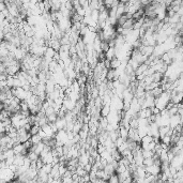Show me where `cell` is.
I'll return each instance as SVG.
<instances>
[{
    "mask_svg": "<svg viewBox=\"0 0 183 183\" xmlns=\"http://www.w3.org/2000/svg\"><path fill=\"white\" fill-rule=\"evenodd\" d=\"M171 102L170 92H164L163 94L155 99V107H158L161 111L165 110L167 105Z\"/></svg>",
    "mask_w": 183,
    "mask_h": 183,
    "instance_id": "6da1fadb",
    "label": "cell"
},
{
    "mask_svg": "<svg viewBox=\"0 0 183 183\" xmlns=\"http://www.w3.org/2000/svg\"><path fill=\"white\" fill-rule=\"evenodd\" d=\"M170 166L176 168L177 170H181L183 169V156L182 155H176L174 158V159L170 162Z\"/></svg>",
    "mask_w": 183,
    "mask_h": 183,
    "instance_id": "7a4b0ae2",
    "label": "cell"
},
{
    "mask_svg": "<svg viewBox=\"0 0 183 183\" xmlns=\"http://www.w3.org/2000/svg\"><path fill=\"white\" fill-rule=\"evenodd\" d=\"M77 104L75 102H73L69 96H64V101H63V107H65L67 111H73L74 108L76 107Z\"/></svg>",
    "mask_w": 183,
    "mask_h": 183,
    "instance_id": "3957f363",
    "label": "cell"
},
{
    "mask_svg": "<svg viewBox=\"0 0 183 183\" xmlns=\"http://www.w3.org/2000/svg\"><path fill=\"white\" fill-rule=\"evenodd\" d=\"M146 169H147L148 175H151V176H159L162 172L161 166L155 165V164H153V165H151L149 167H146Z\"/></svg>",
    "mask_w": 183,
    "mask_h": 183,
    "instance_id": "277c9868",
    "label": "cell"
},
{
    "mask_svg": "<svg viewBox=\"0 0 183 183\" xmlns=\"http://www.w3.org/2000/svg\"><path fill=\"white\" fill-rule=\"evenodd\" d=\"M90 154H89V152L87 151L86 153H83L82 154V155L78 158V161H79V166H83V167H85L87 164L90 163Z\"/></svg>",
    "mask_w": 183,
    "mask_h": 183,
    "instance_id": "5b68a950",
    "label": "cell"
},
{
    "mask_svg": "<svg viewBox=\"0 0 183 183\" xmlns=\"http://www.w3.org/2000/svg\"><path fill=\"white\" fill-rule=\"evenodd\" d=\"M182 124L181 123V117L179 115H176V116H171L170 117V127L171 130H175L178 125Z\"/></svg>",
    "mask_w": 183,
    "mask_h": 183,
    "instance_id": "8992f818",
    "label": "cell"
},
{
    "mask_svg": "<svg viewBox=\"0 0 183 183\" xmlns=\"http://www.w3.org/2000/svg\"><path fill=\"white\" fill-rule=\"evenodd\" d=\"M152 142H154V138L152 137V136L147 135V136H145V137H143L142 138V143H140L142 149H145L148 145H150V143H152Z\"/></svg>",
    "mask_w": 183,
    "mask_h": 183,
    "instance_id": "52a82bcc",
    "label": "cell"
},
{
    "mask_svg": "<svg viewBox=\"0 0 183 183\" xmlns=\"http://www.w3.org/2000/svg\"><path fill=\"white\" fill-rule=\"evenodd\" d=\"M118 131H119V136H120V137L123 138L124 140L129 139V132H130V130H127L126 127H124V126H122V125H120Z\"/></svg>",
    "mask_w": 183,
    "mask_h": 183,
    "instance_id": "ba28073f",
    "label": "cell"
},
{
    "mask_svg": "<svg viewBox=\"0 0 183 183\" xmlns=\"http://www.w3.org/2000/svg\"><path fill=\"white\" fill-rule=\"evenodd\" d=\"M67 120L64 118H58L57 119V121L55 122V124H56L57 129L58 131H61V130H65V127H67Z\"/></svg>",
    "mask_w": 183,
    "mask_h": 183,
    "instance_id": "9c48e42d",
    "label": "cell"
},
{
    "mask_svg": "<svg viewBox=\"0 0 183 183\" xmlns=\"http://www.w3.org/2000/svg\"><path fill=\"white\" fill-rule=\"evenodd\" d=\"M111 111V108H110V105H103V107L101 108V116L103 118H107L109 116Z\"/></svg>",
    "mask_w": 183,
    "mask_h": 183,
    "instance_id": "30bf717a",
    "label": "cell"
},
{
    "mask_svg": "<svg viewBox=\"0 0 183 183\" xmlns=\"http://www.w3.org/2000/svg\"><path fill=\"white\" fill-rule=\"evenodd\" d=\"M149 69V65L143 63V64H140L139 67L137 69V71L135 72L136 76H139V75H143V74H146V72H147V70Z\"/></svg>",
    "mask_w": 183,
    "mask_h": 183,
    "instance_id": "8fae6325",
    "label": "cell"
},
{
    "mask_svg": "<svg viewBox=\"0 0 183 183\" xmlns=\"http://www.w3.org/2000/svg\"><path fill=\"white\" fill-rule=\"evenodd\" d=\"M171 127L170 126H162L159 127V139H162V138H164L166 135L169 134V132H170Z\"/></svg>",
    "mask_w": 183,
    "mask_h": 183,
    "instance_id": "7c38bea8",
    "label": "cell"
},
{
    "mask_svg": "<svg viewBox=\"0 0 183 183\" xmlns=\"http://www.w3.org/2000/svg\"><path fill=\"white\" fill-rule=\"evenodd\" d=\"M121 64H122V61L116 57V58H114V59H112L111 61H110V69H112V70H117V69H119V67H121Z\"/></svg>",
    "mask_w": 183,
    "mask_h": 183,
    "instance_id": "4fadbf2b",
    "label": "cell"
},
{
    "mask_svg": "<svg viewBox=\"0 0 183 183\" xmlns=\"http://www.w3.org/2000/svg\"><path fill=\"white\" fill-rule=\"evenodd\" d=\"M105 56H106V60H109V61H111V60L114 59V58H116V48L110 47V48H109V51L105 54Z\"/></svg>",
    "mask_w": 183,
    "mask_h": 183,
    "instance_id": "5bb4252c",
    "label": "cell"
},
{
    "mask_svg": "<svg viewBox=\"0 0 183 183\" xmlns=\"http://www.w3.org/2000/svg\"><path fill=\"white\" fill-rule=\"evenodd\" d=\"M104 171H105L108 176H112V175H115V172H116V168L112 166V164H107V166L104 168Z\"/></svg>",
    "mask_w": 183,
    "mask_h": 183,
    "instance_id": "9a60e30c",
    "label": "cell"
},
{
    "mask_svg": "<svg viewBox=\"0 0 183 183\" xmlns=\"http://www.w3.org/2000/svg\"><path fill=\"white\" fill-rule=\"evenodd\" d=\"M30 140H31V143H32L33 145H38V143H42V142H43V139H42V138H41V136L39 135V134L31 136Z\"/></svg>",
    "mask_w": 183,
    "mask_h": 183,
    "instance_id": "2e32d148",
    "label": "cell"
},
{
    "mask_svg": "<svg viewBox=\"0 0 183 183\" xmlns=\"http://www.w3.org/2000/svg\"><path fill=\"white\" fill-rule=\"evenodd\" d=\"M91 18H92L93 22L99 23V18H100V11L99 10H93L91 13Z\"/></svg>",
    "mask_w": 183,
    "mask_h": 183,
    "instance_id": "e0dca14e",
    "label": "cell"
},
{
    "mask_svg": "<svg viewBox=\"0 0 183 183\" xmlns=\"http://www.w3.org/2000/svg\"><path fill=\"white\" fill-rule=\"evenodd\" d=\"M76 174H77L80 178H82V177L87 176L88 172L85 170V168H83V166H78V167H77V170H76Z\"/></svg>",
    "mask_w": 183,
    "mask_h": 183,
    "instance_id": "ac0fdd59",
    "label": "cell"
},
{
    "mask_svg": "<svg viewBox=\"0 0 183 183\" xmlns=\"http://www.w3.org/2000/svg\"><path fill=\"white\" fill-rule=\"evenodd\" d=\"M130 127L134 130L138 129V118H132L130 120Z\"/></svg>",
    "mask_w": 183,
    "mask_h": 183,
    "instance_id": "d6986e66",
    "label": "cell"
},
{
    "mask_svg": "<svg viewBox=\"0 0 183 183\" xmlns=\"http://www.w3.org/2000/svg\"><path fill=\"white\" fill-rule=\"evenodd\" d=\"M129 64L131 65V67H132V69L134 70L135 72L137 71V69L139 67V65H140V64L138 63V62L136 61V60H134V59H130V60H129Z\"/></svg>",
    "mask_w": 183,
    "mask_h": 183,
    "instance_id": "ffe728a7",
    "label": "cell"
},
{
    "mask_svg": "<svg viewBox=\"0 0 183 183\" xmlns=\"http://www.w3.org/2000/svg\"><path fill=\"white\" fill-rule=\"evenodd\" d=\"M41 131V126L40 125H38V124H35V125H32V127H31V131H30V134L31 135H36V134H39V132Z\"/></svg>",
    "mask_w": 183,
    "mask_h": 183,
    "instance_id": "44dd1931",
    "label": "cell"
},
{
    "mask_svg": "<svg viewBox=\"0 0 183 183\" xmlns=\"http://www.w3.org/2000/svg\"><path fill=\"white\" fill-rule=\"evenodd\" d=\"M102 51H103L104 54H106L107 51H109V48H110V46H109V43L107 41H102Z\"/></svg>",
    "mask_w": 183,
    "mask_h": 183,
    "instance_id": "7402d4cb",
    "label": "cell"
},
{
    "mask_svg": "<svg viewBox=\"0 0 183 183\" xmlns=\"http://www.w3.org/2000/svg\"><path fill=\"white\" fill-rule=\"evenodd\" d=\"M154 162H155V159H154V158H151V159H146L145 161H143V166H145V167H149V166L153 165Z\"/></svg>",
    "mask_w": 183,
    "mask_h": 183,
    "instance_id": "603a6c76",
    "label": "cell"
},
{
    "mask_svg": "<svg viewBox=\"0 0 183 183\" xmlns=\"http://www.w3.org/2000/svg\"><path fill=\"white\" fill-rule=\"evenodd\" d=\"M107 182L108 183H120L118 175L115 174V175H112V176H110V178H109V180Z\"/></svg>",
    "mask_w": 183,
    "mask_h": 183,
    "instance_id": "cb8c5ba5",
    "label": "cell"
},
{
    "mask_svg": "<svg viewBox=\"0 0 183 183\" xmlns=\"http://www.w3.org/2000/svg\"><path fill=\"white\" fill-rule=\"evenodd\" d=\"M51 169H53V165H51V164H44V166H43V168H42V170L45 171L46 174L51 175Z\"/></svg>",
    "mask_w": 183,
    "mask_h": 183,
    "instance_id": "d4e9b609",
    "label": "cell"
},
{
    "mask_svg": "<svg viewBox=\"0 0 183 183\" xmlns=\"http://www.w3.org/2000/svg\"><path fill=\"white\" fill-rule=\"evenodd\" d=\"M96 150H98L99 154H102V153L104 152V151L106 150V147L104 145H102V143H100V145H99V147L96 148Z\"/></svg>",
    "mask_w": 183,
    "mask_h": 183,
    "instance_id": "484cf974",
    "label": "cell"
},
{
    "mask_svg": "<svg viewBox=\"0 0 183 183\" xmlns=\"http://www.w3.org/2000/svg\"><path fill=\"white\" fill-rule=\"evenodd\" d=\"M179 155H182L183 156V147H182V149L180 150V152H179Z\"/></svg>",
    "mask_w": 183,
    "mask_h": 183,
    "instance_id": "4316f807",
    "label": "cell"
},
{
    "mask_svg": "<svg viewBox=\"0 0 183 183\" xmlns=\"http://www.w3.org/2000/svg\"><path fill=\"white\" fill-rule=\"evenodd\" d=\"M89 183H92V182H89Z\"/></svg>",
    "mask_w": 183,
    "mask_h": 183,
    "instance_id": "83f0119b",
    "label": "cell"
}]
</instances>
